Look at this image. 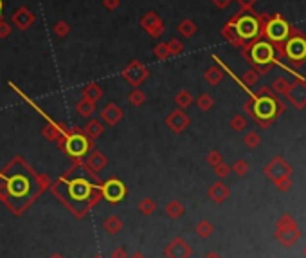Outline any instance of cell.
I'll return each mask as SVG.
<instances>
[{
    "label": "cell",
    "instance_id": "obj_1",
    "mask_svg": "<svg viewBox=\"0 0 306 258\" xmlns=\"http://www.w3.org/2000/svg\"><path fill=\"white\" fill-rule=\"evenodd\" d=\"M87 170H89L87 164L76 163V166L72 170H69L67 175L58 179L56 184L52 186V193L58 199H61V202L78 219H83L85 215L103 199V195H101L103 182L97 179V174L92 170L89 172V175H85Z\"/></svg>",
    "mask_w": 306,
    "mask_h": 258
},
{
    "label": "cell",
    "instance_id": "obj_2",
    "mask_svg": "<svg viewBox=\"0 0 306 258\" xmlns=\"http://www.w3.org/2000/svg\"><path fill=\"white\" fill-rule=\"evenodd\" d=\"M47 186L49 177L33 174L27 166L25 172L17 170L9 175L0 174V201H4L13 213L22 215Z\"/></svg>",
    "mask_w": 306,
    "mask_h": 258
},
{
    "label": "cell",
    "instance_id": "obj_3",
    "mask_svg": "<svg viewBox=\"0 0 306 258\" xmlns=\"http://www.w3.org/2000/svg\"><path fill=\"white\" fill-rule=\"evenodd\" d=\"M243 110L256 121L259 127L267 129L278 119L279 114L286 110L284 101L270 87H261L249 101H245Z\"/></svg>",
    "mask_w": 306,
    "mask_h": 258
},
{
    "label": "cell",
    "instance_id": "obj_4",
    "mask_svg": "<svg viewBox=\"0 0 306 258\" xmlns=\"http://www.w3.org/2000/svg\"><path fill=\"white\" fill-rule=\"evenodd\" d=\"M261 18V38L270 42L274 49L278 52V58H283V45L290 38V34L294 33L295 26L286 22V18L281 13H259Z\"/></svg>",
    "mask_w": 306,
    "mask_h": 258
},
{
    "label": "cell",
    "instance_id": "obj_5",
    "mask_svg": "<svg viewBox=\"0 0 306 258\" xmlns=\"http://www.w3.org/2000/svg\"><path fill=\"white\" fill-rule=\"evenodd\" d=\"M243 58L251 63V69H254L259 76L268 74L279 63L278 52L274 49V45L263 38L251 44L249 47H245Z\"/></svg>",
    "mask_w": 306,
    "mask_h": 258
},
{
    "label": "cell",
    "instance_id": "obj_6",
    "mask_svg": "<svg viewBox=\"0 0 306 258\" xmlns=\"http://www.w3.org/2000/svg\"><path fill=\"white\" fill-rule=\"evenodd\" d=\"M229 22L233 24L238 38L243 44V49L258 40H261V18H259V13L254 11V7L239 9Z\"/></svg>",
    "mask_w": 306,
    "mask_h": 258
},
{
    "label": "cell",
    "instance_id": "obj_7",
    "mask_svg": "<svg viewBox=\"0 0 306 258\" xmlns=\"http://www.w3.org/2000/svg\"><path fill=\"white\" fill-rule=\"evenodd\" d=\"M283 58H286L292 69H299L306 62V34L295 27L294 33L283 45Z\"/></svg>",
    "mask_w": 306,
    "mask_h": 258
},
{
    "label": "cell",
    "instance_id": "obj_8",
    "mask_svg": "<svg viewBox=\"0 0 306 258\" xmlns=\"http://www.w3.org/2000/svg\"><path fill=\"white\" fill-rule=\"evenodd\" d=\"M94 139H90L83 134V130L74 129V132H69L67 137L61 143V148L72 159H83L90 150H94Z\"/></svg>",
    "mask_w": 306,
    "mask_h": 258
},
{
    "label": "cell",
    "instance_id": "obj_9",
    "mask_svg": "<svg viewBox=\"0 0 306 258\" xmlns=\"http://www.w3.org/2000/svg\"><path fill=\"white\" fill-rule=\"evenodd\" d=\"M299 230H297V224L295 220L290 217V215H283L281 219L278 220V231H276V236L278 240L283 244V246H292L297 238H299Z\"/></svg>",
    "mask_w": 306,
    "mask_h": 258
},
{
    "label": "cell",
    "instance_id": "obj_10",
    "mask_svg": "<svg viewBox=\"0 0 306 258\" xmlns=\"http://www.w3.org/2000/svg\"><path fill=\"white\" fill-rule=\"evenodd\" d=\"M284 98L294 105L297 110L306 107V79L303 76H295L294 83H288V89L284 92Z\"/></svg>",
    "mask_w": 306,
    "mask_h": 258
},
{
    "label": "cell",
    "instance_id": "obj_11",
    "mask_svg": "<svg viewBox=\"0 0 306 258\" xmlns=\"http://www.w3.org/2000/svg\"><path fill=\"white\" fill-rule=\"evenodd\" d=\"M101 195H103V199H105L108 204H119V202L126 197V186H124L122 181L112 177V179L103 182V186H101Z\"/></svg>",
    "mask_w": 306,
    "mask_h": 258
},
{
    "label": "cell",
    "instance_id": "obj_12",
    "mask_svg": "<svg viewBox=\"0 0 306 258\" xmlns=\"http://www.w3.org/2000/svg\"><path fill=\"white\" fill-rule=\"evenodd\" d=\"M265 175H267L272 182H278V181L292 175V166H290L283 157H274L272 161L265 166Z\"/></svg>",
    "mask_w": 306,
    "mask_h": 258
},
{
    "label": "cell",
    "instance_id": "obj_13",
    "mask_svg": "<svg viewBox=\"0 0 306 258\" xmlns=\"http://www.w3.org/2000/svg\"><path fill=\"white\" fill-rule=\"evenodd\" d=\"M193 249L182 236H175L166 247H164V257L166 258H191Z\"/></svg>",
    "mask_w": 306,
    "mask_h": 258
},
{
    "label": "cell",
    "instance_id": "obj_14",
    "mask_svg": "<svg viewBox=\"0 0 306 258\" xmlns=\"http://www.w3.org/2000/svg\"><path fill=\"white\" fill-rule=\"evenodd\" d=\"M122 76H124V79H126L128 83H132L134 87H139V85L148 78V69H146L139 60H134V62L128 63V65L124 67Z\"/></svg>",
    "mask_w": 306,
    "mask_h": 258
},
{
    "label": "cell",
    "instance_id": "obj_15",
    "mask_svg": "<svg viewBox=\"0 0 306 258\" xmlns=\"http://www.w3.org/2000/svg\"><path fill=\"white\" fill-rule=\"evenodd\" d=\"M189 123H191L189 116L184 112L182 108H177V110H173V112L166 118L167 129L171 130V132H175V134H182L184 130L189 127Z\"/></svg>",
    "mask_w": 306,
    "mask_h": 258
},
{
    "label": "cell",
    "instance_id": "obj_16",
    "mask_svg": "<svg viewBox=\"0 0 306 258\" xmlns=\"http://www.w3.org/2000/svg\"><path fill=\"white\" fill-rule=\"evenodd\" d=\"M141 26H142V29H146V33L150 34V36H153V38H157V36H161V34L164 33V24H162V20L157 17L153 11L146 13L144 17L141 18Z\"/></svg>",
    "mask_w": 306,
    "mask_h": 258
},
{
    "label": "cell",
    "instance_id": "obj_17",
    "mask_svg": "<svg viewBox=\"0 0 306 258\" xmlns=\"http://www.w3.org/2000/svg\"><path fill=\"white\" fill-rule=\"evenodd\" d=\"M11 20L20 31H27V29L34 24V15L29 11L27 7H20V9H17V11L13 13Z\"/></svg>",
    "mask_w": 306,
    "mask_h": 258
},
{
    "label": "cell",
    "instance_id": "obj_18",
    "mask_svg": "<svg viewBox=\"0 0 306 258\" xmlns=\"http://www.w3.org/2000/svg\"><path fill=\"white\" fill-rule=\"evenodd\" d=\"M101 118H103V121H105L106 125L116 127V125L124 118V112H122L121 107H117L116 103H108V105L101 110Z\"/></svg>",
    "mask_w": 306,
    "mask_h": 258
},
{
    "label": "cell",
    "instance_id": "obj_19",
    "mask_svg": "<svg viewBox=\"0 0 306 258\" xmlns=\"http://www.w3.org/2000/svg\"><path fill=\"white\" fill-rule=\"evenodd\" d=\"M85 164L89 166L92 172H95V174H99L101 170L105 168L106 164H108V159H106V155L103 154V152H97L94 150L92 154H90L89 157H87V161H85Z\"/></svg>",
    "mask_w": 306,
    "mask_h": 258
},
{
    "label": "cell",
    "instance_id": "obj_20",
    "mask_svg": "<svg viewBox=\"0 0 306 258\" xmlns=\"http://www.w3.org/2000/svg\"><path fill=\"white\" fill-rule=\"evenodd\" d=\"M209 199H211L212 202H216V204H222L225 199L229 197V188L225 186V182H222V181H216L214 184L209 188Z\"/></svg>",
    "mask_w": 306,
    "mask_h": 258
},
{
    "label": "cell",
    "instance_id": "obj_21",
    "mask_svg": "<svg viewBox=\"0 0 306 258\" xmlns=\"http://www.w3.org/2000/svg\"><path fill=\"white\" fill-rule=\"evenodd\" d=\"M122 228H124V222H122L117 215H110V217L103 222V230H105L108 235H117V233H121Z\"/></svg>",
    "mask_w": 306,
    "mask_h": 258
},
{
    "label": "cell",
    "instance_id": "obj_22",
    "mask_svg": "<svg viewBox=\"0 0 306 258\" xmlns=\"http://www.w3.org/2000/svg\"><path fill=\"white\" fill-rule=\"evenodd\" d=\"M81 94H83L85 100L97 103V101L103 98V89H101L97 83H87L83 87V90H81Z\"/></svg>",
    "mask_w": 306,
    "mask_h": 258
},
{
    "label": "cell",
    "instance_id": "obj_23",
    "mask_svg": "<svg viewBox=\"0 0 306 258\" xmlns=\"http://www.w3.org/2000/svg\"><path fill=\"white\" fill-rule=\"evenodd\" d=\"M103 132H105V129H103V125H101V121H97V119H90L89 123L83 127V134L87 135V137H90V139H97L99 135H103Z\"/></svg>",
    "mask_w": 306,
    "mask_h": 258
},
{
    "label": "cell",
    "instance_id": "obj_24",
    "mask_svg": "<svg viewBox=\"0 0 306 258\" xmlns=\"http://www.w3.org/2000/svg\"><path fill=\"white\" fill-rule=\"evenodd\" d=\"M222 36L227 40L231 45H234V47H241V49H243V44H241V40L238 38V34H236V31H234L233 24L231 22H227L222 27Z\"/></svg>",
    "mask_w": 306,
    "mask_h": 258
},
{
    "label": "cell",
    "instance_id": "obj_25",
    "mask_svg": "<svg viewBox=\"0 0 306 258\" xmlns=\"http://www.w3.org/2000/svg\"><path fill=\"white\" fill-rule=\"evenodd\" d=\"M184 204L180 201H177V199H173V201H169L166 204V215L169 217V219H180L184 215Z\"/></svg>",
    "mask_w": 306,
    "mask_h": 258
},
{
    "label": "cell",
    "instance_id": "obj_26",
    "mask_svg": "<svg viewBox=\"0 0 306 258\" xmlns=\"http://www.w3.org/2000/svg\"><path fill=\"white\" fill-rule=\"evenodd\" d=\"M204 78H206V81L209 85H218L223 79V71L220 67H216V65H212V67H209L204 73Z\"/></svg>",
    "mask_w": 306,
    "mask_h": 258
},
{
    "label": "cell",
    "instance_id": "obj_27",
    "mask_svg": "<svg viewBox=\"0 0 306 258\" xmlns=\"http://www.w3.org/2000/svg\"><path fill=\"white\" fill-rule=\"evenodd\" d=\"M76 110H78V114L81 116V118H89V116H92V114L95 112V103L94 101H89V100H81L78 101V105H76Z\"/></svg>",
    "mask_w": 306,
    "mask_h": 258
},
{
    "label": "cell",
    "instance_id": "obj_28",
    "mask_svg": "<svg viewBox=\"0 0 306 258\" xmlns=\"http://www.w3.org/2000/svg\"><path fill=\"white\" fill-rule=\"evenodd\" d=\"M193 96H191L189 90H180V92H177V96H175V103L178 105V108H182V110H186V108L189 107L191 103H193Z\"/></svg>",
    "mask_w": 306,
    "mask_h": 258
},
{
    "label": "cell",
    "instance_id": "obj_29",
    "mask_svg": "<svg viewBox=\"0 0 306 258\" xmlns=\"http://www.w3.org/2000/svg\"><path fill=\"white\" fill-rule=\"evenodd\" d=\"M157 211V202L153 201V199H142V201L139 202V213L144 215V217H150V215H153Z\"/></svg>",
    "mask_w": 306,
    "mask_h": 258
},
{
    "label": "cell",
    "instance_id": "obj_30",
    "mask_svg": "<svg viewBox=\"0 0 306 258\" xmlns=\"http://www.w3.org/2000/svg\"><path fill=\"white\" fill-rule=\"evenodd\" d=\"M196 235L200 236V238H209L212 235V231H214V226L209 222V220H200L195 228Z\"/></svg>",
    "mask_w": 306,
    "mask_h": 258
},
{
    "label": "cell",
    "instance_id": "obj_31",
    "mask_svg": "<svg viewBox=\"0 0 306 258\" xmlns=\"http://www.w3.org/2000/svg\"><path fill=\"white\" fill-rule=\"evenodd\" d=\"M178 33L182 34V36H186V38H189V36H193L196 33V24L193 20H189V18H186L178 26Z\"/></svg>",
    "mask_w": 306,
    "mask_h": 258
},
{
    "label": "cell",
    "instance_id": "obj_32",
    "mask_svg": "<svg viewBox=\"0 0 306 258\" xmlns=\"http://www.w3.org/2000/svg\"><path fill=\"white\" fill-rule=\"evenodd\" d=\"M196 105H198L200 110L207 112V110H211V108L214 107V100H212L211 94H200L196 98Z\"/></svg>",
    "mask_w": 306,
    "mask_h": 258
},
{
    "label": "cell",
    "instance_id": "obj_33",
    "mask_svg": "<svg viewBox=\"0 0 306 258\" xmlns=\"http://www.w3.org/2000/svg\"><path fill=\"white\" fill-rule=\"evenodd\" d=\"M259 81V74L254 71V69H249V71H245L243 76H241V83L245 87H254V85Z\"/></svg>",
    "mask_w": 306,
    "mask_h": 258
},
{
    "label": "cell",
    "instance_id": "obj_34",
    "mask_svg": "<svg viewBox=\"0 0 306 258\" xmlns=\"http://www.w3.org/2000/svg\"><path fill=\"white\" fill-rule=\"evenodd\" d=\"M259 143H261V137H259L258 132H249V134L243 137V145H247V148H251V150L258 148Z\"/></svg>",
    "mask_w": 306,
    "mask_h": 258
},
{
    "label": "cell",
    "instance_id": "obj_35",
    "mask_svg": "<svg viewBox=\"0 0 306 258\" xmlns=\"http://www.w3.org/2000/svg\"><path fill=\"white\" fill-rule=\"evenodd\" d=\"M128 100H130V103H132L134 107H141V105H142V103L146 101V94L141 89H134L132 92H130Z\"/></svg>",
    "mask_w": 306,
    "mask_h": 258
},
{
    "label": "cell",
    "instance_id": "obj_36",
    "mask_svg": "<svg viewBox=\"0 0 306 258\" xmlns=\"http://www.w3.org/2000/svg\"><path fill=\"white\" fill-rule=\"evenodd\" d=\"M231 129L234 130V132H241V130L247 129V119H245V116H241V114H236V116H233V119H231Z\"/></svg>",
    "mask_w": 306,
    "mask_h": 258
},
{
    "label": "cell",
    "instance_id": "obj_37",
    "mask_svg": "<svg viewBox=\"0 0 306 258\" xmlns=\"http://www.w3.org/2000/svg\"><path fill=\"white\" fill-rule=\"evenodd\" d=\"M270 89L276 92L278 96H284V92H286V89H288V79L284 78H276L274 79V83Z\"/></svg>",
    "mask_w": 306,
    "mask_h": 258
},
{
    "label": "cell",
    "instance_id": "obj_38",
    "mask_svg": "<svg viewBox=\"0 0 306 258\" xmlns=\"http://www.w3.org/2000/svg\"><path fill=\"white\" fill-rule=\"evenodd\" d=\"M231 170H233V172L238 175V177H243V175L249 174V163H247V161H243V159H238V161H236V163L231 166Z\"/></svg>",
    "mask_w": 306,
    "mask_h": 258
},
{
    "label": "cell",
    "instance_id": "obj_39",
    "mask_svg": "<svg viewBox=\"0 0 306 258\" xmlns=\"http://www.w3.org/2000/svg\"><path fill=\"white\" fill-rule=\"evenodd\" d=\"M167 49H169V54H171V56H177V54H180V52L184 51V44L180 42V40L173 38L167 42Z\"/></svg>",
    "mask_w": 306,
    "mask_h": 258
},
{
    "label": "cell",
    "instance_id": "obj_40",
    "mask_svg": "<svg viewBox=\"0 0 306 258\" xmlns=\"http://www.w3.org/2000/svg\"><path fill=\"white\" fill-rule=\"evenodd\" d=\"M212 168H214V174H216L218 179H225V177L231 174V166L225 164L223 161L220 164H216V166H212Z\"/></svg>",
    "mask_w": 306,
    "mask_h": 258
},
{
    "label": "cell",
    "instance_id": "obj_41",
    "mask_svg": "<svg viewBox=\"0 0 306 258\" xmlns=\"http://www.w3.org/2000/svg\"><path fill=\"white\" fill-rule=\"evenodd\" d=\"M153 52H155V56L159 58V60H167V58L171 56L169 54V49H167V44H159L153 49Z\"/></svg>",
    "mask_w": 306,
    "mask_h": 258
},
{
    "label": "cell",
    "instance_id": "obj_42",
    "mask_svg": "<svg viewBox=\"0 0 306 258\" xmlns=\"http://www.w3.org/2000/svg\"><path fill=\"white\" fill-rule=\"evenodd\" d=\"M207 163L211 164V166H216V164H220L223 161V157H222V154L218 150H211L209 154H207Z\"/></svg>",
    "mask_w": 306,
    "mask_h": 258
},
{
    "label": "cell",
    "instance_id": "obj_43",
    "mask_svg": "<svg viewBox=\"0 0 306 258\" xmlns=\"http://www.w3.org/2000/svg\"><path fill=\"white\" fill-rule=\"evenodd\" d=\"M69 31H71V27H69V24L67 22H58L54 26V33L56 36H67Z\"/></svg>",
    "mask_w": 306,
    "mask_h": 258
},
{
    "label": "cell",
    "instance_id": "obj_44",
    "mask_svg": "<svg viewBox=\"0 0 306 258\" xmlns=\"http://www.w3.org/2000/svg\"><path fill=\"white\" fill-rule=\"evenodd\" d=\"M274 184L278 186L281 191H288L290 188H292V179H290V177H284V179L278 181V182H274Z\"/></svg>",
    "mask_w": 306,
    "mask_h": 258
},
{
    "label": "cell",
    "instance_id": "obj_45",
    "mask_svg": "<svg viewBox=\"0 0 306 258\" xmlns=\"http://www.w3.org/2000/svg\"><path fill=\"white\" fill-rule=\"evenodd\" d=\"M11 34V26L6 20H0V38H6Z\"/></svg>",
    "mask_w": 306,
    "mask_h": 258
},
{
    "label": "cell",
    "instance_id": "obj_46",
    "mask_svg": "<svg viewBox=\"0 0 306 258\" xmlns=\"http://www.w3.org/2000/svg\"><path fill=\"white\" fill-rule=\"evenodd\" d=\"M110 258H128V253H126L124 247H116V249L110 253Z\"/></svg>",
    "mask_w": 306,
    "mask_h": 258
},
{
    "label": "cell",
    "instance_id": "obj_47",
    "mask_svg": "<svg viewBox=\"0 0 306 258\" xmlns=\"http://www.w3.org/2000/svg\"><path fill=\"white\" fill-rule=\"evenodd\" d=\"M239 4V9H252L258 0H236Z\"/></svg>",
    "mask_w": 306,
    "mask_h": 258
},
{
    "label": "cell",
    "instance_id": "obj_48",
    "mask_svg": "<svg viewBox=\"0 0 306 258\" xmlns=\"http://www.w3.org/2000/svg\"><path fill=\"white\" fill-rule=\"evenodd\" d=\"M103 4H105L106 9H117L119 7V0H103Z\"/></svg>",
    "mask_w": 306,
    "mask_h": 258
},
{
    "label": "cell",
    "instance_id": "obj_49",
    "mask_svg": "<svg viewBox=\"0 0 306 258\" xmlns=\"http://www.w3.org/2000/svg\"><path fill=\"white\" fill-rule=\"evenodd\" d=\"M231 2H233V0H212V4H214L218 9H225V7H227Z\"/></svg>",
    "mask_w": 306,
    "mask_h": 258
},
{
    "label": "cell",
    "instance_id": "obj_50",
    "mask_svg": "<svg viewBox=\"0 0 306 258\" xmlns=\"http://www.w3.org/2000/svg\"><path fill=\"white\" fill-rule=\"evenodd\" d=\"M204 258H222V257H220V255H218V253L211 251V253H207V255H206V257H204Z\"/></svg>",
    "mask_w": 306,
    "mask_h": 258
},
{
    "label": "cell",
    "instance_id": "obj_51",
    "mask_svg": "<svg viewBox=\"0 0 306 258\" xmlns=\"http://www.w3.org/2000/svg\"><path fill=\"white\" fill-rule=\"evenodd\" d=\"M128 258H148V257H146V255H142L141 251H137V253H134V255H132V257H128Z\"/></svg>",
    "mask_w": 306,
    "mask_h": 258
},
{
    "label": "cell",
    "instance_id": "obj_52",
    "mask_svg": "<svg viewBox=\"0 0 306 258\" xmlns=\"http://www.w3.org/2000/svg\"><path fill=\"white\" fill-rule=\"evenodd\" d=\"M49 258H65L63 255H60V253H54V255H50Z\"/></svg>",
    "mask_w": 306,
    "mask_h": 258
},
{
    "label": "cell",
    "instance_id": "obj_53",
    "mask_svg": "<svg viewBox=\"0 0 306 258\" xmlns=\"http://www.w3.org/2000/svg\"><path fill=\"white\" fill-rule=\"evenodd\" d=\"M92 258H105L103 255H95V257H92Z\"/></svg>",
    "mask_w": 306,
    "mask_h": 258
},
{
    "label": "cell",
    "instance_id": "obj_54",
    "mask_svg": "<svg viewBox=\"0 0 306 258\" xmlns=\"http://www.w3.org/2000/svg\"><path fill=\"white\" fill-rule=\"evenodd\" d=\"M2 7H4V4H2V0H0V13H2Z\"/></svg>",
    "mask_w": 306,
    "mask_h": 258
},
{
    "label": "cell",
    "instance_id": "obj_55",
    "mask_svg": "<svg viewBox=\"0 0 306 258\" xmlns=\"http://www.w3.org/2000/svg\"><path fill=\"white\" fill-rule=\"evenodd\" d=\"M305 255H306V247H305Z\"/></svg>",
    "mask_w": 306,
    "mask_h": 258
}]
</instances>
